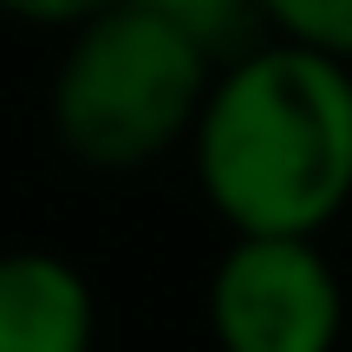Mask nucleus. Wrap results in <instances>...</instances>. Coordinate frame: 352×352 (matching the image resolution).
Returning <instances> with one entry per match:
<instances>
[{
  "mask_svg": "<svg viewBox=\"0 0 352 352\" xmlns=\"http://www.w3.org/2000/svg\"><path fill=\"white\" fill-rule=\"evenodd\" d=\"M196 183L235 235H320L352 202V72L300 39L235 52L189 131Z\"/></svg>",
  "mask_w": 352,
  "mask_h": 352,
  "instance_id": "f257e3e1",
  "label": "nucleus"
},
{
  "mask_svg": "<svg viewBox=\"0 0 352 352\" xmlns=\"http://www.w3.org/2000/svg\"><path fill=\"white\" fill-rule=\"evenodd\" d=\"M215 65L164 13L118 0L72 26L52 72V131L85 170H144L196 131Z\"/></svg>",
  "mask_w": 352,
  "mask_h": 352,
  "instance_id": "f03ea898",
  "label": "nucleus"
},
{
  "mask_svg": "<svg viewBox=\"0 0 352 352\" xmlns=\"http://www.w3.org/2000/svg\"><path fill=\"white\" fill-rule=\"evenodd\" d=\"M346 287L314 235H235L209 274V333L222 352H333Z\"/></svg>",
  "mask_w": 352,
  "mask_h": 352,
  "instance_id": "7ed1b4c3",
  "label": "nucleus"
},
{
  "mask_svg": "<svg viewBox=\"0 0 352 352\" xmlns=\"http://www.w3.org/2000/svg\"><path fill=\"white\" fill-rule=\"evenodd\" d=\"M98 307L72 261L59 254H0V352H91Z\"/></svg>",
  "mask_w": 352,
  "mask_h": 352,
  "instance_id": "20e7f679",
  "label": "nucleus"
},
{
  "mask_svg": "<svg viewBox=\"0 0 352 352\" xmlns=\"http://www.w3.org/2000/svg\"><path fill=\"white\" fill-rule=\"evenodd\" d=\"M138 7L164 13L170 26H183L196 46H209L215 59H228V52H241V39H248V26L261 20V7L254 0H138Z\"/></svg>",
  "mask_w": 352,
  "mask_h": 352,
  "instance_id": "39448f33",
  "label": "nucleus"
},
{
  "mask_svg": "<svg viewBox=\"0 0 352 352\" xmlns=\"http://www.w3.org/2000/svg\"><path fill=\"white\" fill-rule=\"evenodd\" d=\"M254 7H261V20L280 26V39L352 59V0H254Z\"/></svg>",
  "mask_w": 352,
  "mask_h": 352,
  "instance_id": "423d86ee",
  "label": "nucleus"
},
{
  "mask_svg": "<svg viewBox=\"0 0 352 352\" xmlns=\"http://www.w3.org/2000/svg\"><path fill=\"white\" fill-rule=\"evenodd\" d=\"M104 7H118V0H0V13H20L33 26H78Z\"/></svg>",
  "mask_w": 352,
  "mask_h": 352,
  "instance_id": "0eeeda50",
  "label": "nucleus"
}]
</instances>
